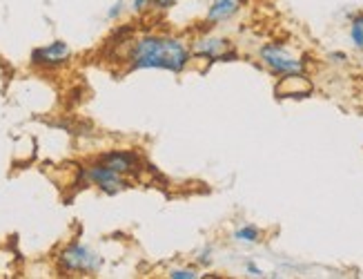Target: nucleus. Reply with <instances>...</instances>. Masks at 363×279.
Here are the masks:
<instances>
[{
	"label": "nucleus",
	"instance_id": "5",
	"mask_svg": "<svg viewBox=\"0 0 363 279\" xmlns=\"http://www.w3.org/2000/svg\"><path fill=\"white\" fill-rule=\"evenodd\" d=\"M192 54L199 58H208L212 63L218 60H236L239 52H236L234 43L230 38H220V36H208V38H199L192 45Z\"/></svg>",
	"mask_w": 363,
	"mask_h": 279
},
{
	"label": "nucleus",
	"instance_id": "9",
	"mask_svg": "<svg viewBox=\"0 0 363 279\" xmlns=\"http://www.w3.org/2000/svg\"><path fill=\"white\" fill-rule=\"evenodd\" d=\"M245 5H247V0H212V5L208 7V13H205V23H210V25L228 23Z\"/></svg>",
	"mask_w": 363,
	"mask_h": 279
},
{
	"label": "nucleus",
	"instance_id": "4",
	"mask_svg": "<svg viewBox=\"0 0 363 279\" xmlns=\"http://www.w3.org/2000/svg\"><path fill=\"white\" fill-rule=\"evenodd\" d=\"M83 177L91 183V185H96V188L109 197H114L123 190H128L130 188V181L125 179L123 175L114 173V170H109L107 165L103 163H96V165H89Z\"/></svg>",
	"mask_w": 363,
	"mask_h": 279
},
{
	"label": "nucleus",
	"instance_id": "7",
	"mask_svg": "<svg viewBox=\"0 0 363 279\" xmlns=\"http://www.w3.org/2000/svg\"><path fill=\"white\" fill-rule=\"evenodd\" d=\"M274 92H277V99H308L314 92V85L306 76V72L288 74V76H281Z\"/></svg>",
	"mask_w": 363,
	"mask_h": 279
},
{
	"label": "nucleus",
	"instance_id": "6",
	"mask_svg": "<svg viewBox=\"0 0 363 279\" xmlns=\"http://www.w3.org/2000/svg\"><path fill=\"white\" fill-rule=\"evenodd\" d=\"M72 56V50L65 40H54L45 48H38L31 52V63L38 65V67H58V65H65Z\"/></svg>",
	"mask_w": 363,
	"mask_h": 279
},
{
	"label": "nucleus",
	"instance_id": "1",
	"mask_svg": "<svg viewBox=\"0 0 363 279\" xmlns=\"http://www.w3.org/2000/svg\"><path fill=\"white\" fill-rule=\"evenodd\" d=\"M192 58V50L177 36L150 34L138 38L130 50V72L136 70H165L181 74Z\"/></svg>",
	"mask_w": 363,
	"mask_h": 279
},
{
	"label": "nucleus",
	"instance_id": "17",
	"mask_svg": "<svg viewBox=\"0 0 363 279\" xmlns=\"http://www.w3.org/2000/svg\"><path fill=\"white\" fill-rule=\"evenodd\" d=\"M152 5V0H132V9L134 11H145Z\"/></svg>",
	"mask_w": 363,
	"mask_h": 279
},
{
	"label": "nucleus",
	"instance_id": "3",
	"mask_svg": "<svg viewBox=\"0 0 363 279\" xmlns=\"http://www.w3.org/2000/svg\"><path fill=\"white\" fill-rule=\"evenodd\" d=\"M58 266L62 273H99L103 266V257L99 253H94L91 248H87L85 244H69L58 253Z\"/></svg>",
	"mask_w": 363,
	"mask_h": 279
},
{
	"label": "nucleus",
	"instance_id": "16",
	"mask_svg": "<svg viewBox=\"0 0 363 279\" xmlns=\"http://www.w3.org/2000/svg\"><path fill=\"white\" fill-rule=\"evenodd\" d=\"M245 273H247V275H252V277H261V275H263V270L257 266L255 261H247V263H245Z\"/></svg>",
	"mask_w": 363,
	"mask_h": 279
},
{
	"label": "nucleus",
	"instance_id": "13",
	"mask_svg": "<svg viewBox=\"0 0 363 279\" xmlns=\"http://www.w3.org/2000/svg\"><path fill=\"white\" fill-rule=\"evenodd\" d=\"M212 248L208 246V248H203V251L199 253V257H196V263H201V266H210L212 263Z\"/></svg>",
	"mask_w": 363,
	"mask_h": 279
},
{
	"label": "nucleus",
	"instance_id": "15",
	"mask_svg": "<svg viewBox=\"0 0 363 279\" xmlns=\"http://www.w3.org/2000/svg\"><path fill=\"white\" fill-rule=\"evenodd\" d=\"M177 3H179V0H152V7L165 11V9H172Z\"/></svg>",
	"mask_w": 363,
	"mask_h": 279
},
{
	"label": "nucleus",
	"instance_id": "18",
	"mask_svg": "<svg viewBox=\"0 0 363 279\" xmlns=\"http://www.w3.org/2000/svg\"><path fill=\"white\" fill-rule=\"evenodd\" d=\"M330 60H333V63H345V60H348V54H345V52H333V54H330Z\"/></svg>",
	"mask_w": 363,
	"mask_h": 279
},
{
	"label": "nucleus",
	"instance_id": "8",
	"mask_svg": "<svg viewBox=\"0 0 363 279\" xmlns=\"http://www.w3.org/2000/svg\"><path fill=\"white\" fill-rule=\"evenodd\" d=\"M99 163L107 165L109 170H114L118 175H132L140 170V157L132 150H109L99 159Z\"/></svg>",
	"mask_w": 363,
	"mask_h": 279
},
{
	"label": "nucleus",
	"instance_id": "12",
	"mask_svg": "<svg viewBox=\"0 0 363 279\" xmlns=\"http://www.w3.org/2000/svg\"><path fill=\"white\" fill-rule=\"evenodd\" d=\"M169 277L172 279H196L199 273L194 268H172L169 270Z\"/></svg>",
	"mask_w": 363,
	"mask_h": 279
},
{
	"label": "nucleus",
	"instance_id": "10",
	"mask_svg": "<svg viewBox=\"0 0 363 279\" xmlns=\"http://www.w3.org/2000/svg\"><path fill=\"white\" fill-rule=\"evenodd\" d=\"M234 241L236 244H245V246H255V244H259L261 241V237H263V232H261V228L259 226H255V224H243V226H239L234 230Z\"/></svg>",
	"mask_w": 363,
	"mask_h": 279
},
{
	"label": "nucleus",
	"instance_id": "14",
	"mask_svg": "<svg viewBox=\"0 0 363 279\" xmlns=\"http://www.w3.org/2000/svg\"><path fill=\"white\" fill-rule=\"evenodd\" d=\"M123 0H118V3H114L112 7H109V11H107V18L109 21H114V18H118L121 16V13H123Z\"/></svg>",
	"mask_w": 363,
	"mask_h": 279
},
{
	"label": "nucleus",
	"instance_id": "2",
	"mask_svg": "<svg viewBox=\"0 0 363 279\" xmlns=\"http://www.w3.org/2000/svg\"><path fill=\"white\" fill-rule=\"evenodd\" d=\"M259 58L274 76H288V74H303L306 72V58L296 54L283 43H265L259 48Z\"/></svg>",
	"mask_w": 363,
	"mask_h": 279
},
{
	"label": "nucleus",
	"instance_id": "11",
	"mask_svg": "<svg viewBox=\"0 0 363 279\" xmlns=\"http://www.w3.org/2000/svg\"><path fill=\"white\" fill-rule=\"evenodd\" d=\"M348 34H350L352 48L363 52V11H357L350 18V32Z\"/></svg>",
	"mask_w": 363,
	"mask_h": 279
}]
</instances>
